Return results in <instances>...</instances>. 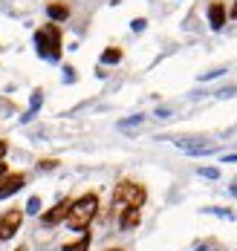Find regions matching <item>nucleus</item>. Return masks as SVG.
I'll list each match as a JSON object with an SVG mask.
<instances>
[{
  "label": "nucleus",
  "instance_id": "f257e3e1",
  "mask_svg": "<svg viewBox=\"0 0 237 251\" xmlns=\"http://www.w3.org/2000/svg\"><path fill=\"white\" fill-rule=\"evenodd\" d=\"M96 211H99V200H96V194H87V197H81L70 205V214H67V226L73 228V231H84V228L90 226V220L96 217Z\"/></svg>",
  "mask_w": 237,
  "mask_h": 251
},
{
  "label": "nucleus",
  "instance_id": "f03ea898",
  "mask_svg": "<svg viewBox=\"0 0 237 251\" xmlns=\"http://www.w3.org/2000/svg\"><path fill=\"white\" fill-rule=\"evenodd\" d=\"M35 44H38V52L50 61H58L61 58V32L55 24H47L44 29L35 32Z\"/></svg>",
  "mask_w": 237,
  "mask_h": 251
},
{
  "label": "nucleus",
  "instance_id": "7ed1b4c3",
  "mask_svg": "<svg viewBox=\"0 0 237 251\" xmlns=\"http://www.w3.org/2000/svg\"><path fill=\"white\" fill-rule=\"evenodd\" d=\"M148 200L145 188L136 185V182H119L116 191H113V202L119 208H142V202Z\"/></svg>",
  "mask_w": 237,
  "mask_h": 251
},
{
  "label": "nucleus",
  "instance_id": "20e7f679",
  "mask_svg": "<svg viewBox=\"0 0 237 251\" xmlns=\"http://www.w3.org/2000/svg\"><path fill=\"white\" fill-rule=\"evenodd\" d=\"M24 223V214L18 211V208H12V211H6L3 217H0V240H9L18 228Z\"/></svg>",
  "mask_w": 237,
  "mask_h": 251
},
{
  "label": "nucleus",
  "instance_id": "39448f33",
  "mask_svg": "<svg viewBox=\"0 0 237 251\" xmlns=\"http://www.w3.org/2000/svg\"><path fill=\"white\" fill-rule=\"evenodd\" d=\"M24 182H26L24 174H0V200L18 194V191L24 188Z\"/></svg>",
  "mask_w": 237,
  "mask_h": 251
},
{
  "label": "nucleus",
  "instance_id": "423d86ee",
  "mask_svg": "<svg viewBox=\"0 0 237 251\" xmlns=\"http://www.w3.org/2000/svg\"><path fill=\"white\" fill-rule=\"evenodd\" d=\"M70 205H73L70 200H61V202L53 208V211H47V214H44V226H58L61 220H67V214H70Z\"/></svg>",
  "mask_w": 237,
  "mask_h": 251
},
{
  "label": "nucleus",
  "instance_id": "0eeeda50",
  "mask_svg": "<svg viewBox=\"0 0 237 251\" xmlns=\"http://www.w3.org/2000/svg\"><path fill=\"white\" fill-rule=\"evenodd\" d=\"M139 208H122V217H119V226L122 231H133V228L139 226Z\"/></svg>",
  "mask_w": 237,
  "mask_h": 251
},
{
  "label": "nucleus",
  "instance_id": "6e6552de",
  "mask_svg": "<svg viewBox=\"0 0 237 251\" xmlns=\"http://www.w3.org/2000/svg\"><path fill=\"white\" fill-rule=\"evenodd\" d=\"M209 21L214 29H223V24H226V6L223 3H211L209 6Z\"/></svg>",
  "mask_w": 237,
  "mask_h": 251
},
{
  "label": "nucleus",
  "instance_id": "1a4fd4ad",
  "mask_svg": "<svg viewBox=\"0 0 237 251\" xmlns=\"http://www.w3.org/2000/svg\"><path fill=\"white\" fill-rule=\"evenodd\" d=\"M47 15H50L53 21H67V15H70V9H67L64 3H50V6H47Z\"/></svg>",
  "mask_w": 237,
  "mask_h": 251
},
{
  "label": "nucleus",
  "instance_id": "9d476101",
  "mask_svg": "<svg viewBox=\"0 0 237 251\" xmlns=\"http://www.w3.org/2000/svg\"><path fill=\"white\" fill-rule=\"evenodd\" d=\"M87 249H90V234H84L79 243H67L64 246V251H87Z\"/></svg>",
  "mask_w": 237,
  "mask_h": 251
},
{
  "label": "nucleus",
  "instance_id": "9b49d317",
  "mask_svg": "<svg viewBox=\"0 0 237 251\" xmlns=\"http://www.w3.org/2000/svg\"><path fill=\"white\" fill-rule=\"evenodd\" d=\"M102 61H105V64H116V61H122V52L119 50H107L105 55H102Z\"/></svg>",
  "mask_w": 237,
  "mask_h": 251
},
{
  "label": "nucleus",
  "instance_id": "f8f14e48",
  "mask_svg": "<svg viewBox=\"0 0 237 251\" xmlns=\"http://www.w3.org/2000/svg\"><path fill=\"white\" fill-rule=\"evenodd\" d=\"M26 208H29V214H38V208H41V200H38V197H32Z\"/></svg>",
  "mask_w": 237,
  "mask_h": 251
},
{
  "label": "nucleus",
  "instance_id": "ddd939ff",
  "mask_svg": "<svg viewBox=\"0 0 237 251\" xmlns=\"http://www.w3.org/2000/svg\"><path fill=\"white\" fill-rule=\"evenodd\" d=\"M200 174L209 176V179H214V176H217V171H214V168H206V171H200Z\"/></svg>",
  "mask_w": 237,
  "mask_h": 251
},
{
  "label": "nucleus",
  "instance_id": "4468645a",
  "mask_svg": "<svg viewBox=\"0 0 237 251\" xmlns=\"http://www.w3.org/2000/svg\"><path fill=\"white\" fill-rule=\"evenodd\" d=\"M3 153H6V142L0 139V159H3Z\"/></svg>",
  "mask_w": 237,
  "mask_h": 251
},
{
  "label": "nucleus",
  "instance_id": "2eb2a0df",
  "mask_svg": "<svg viewBox=\"0 0 237 251\" xmlns=\"http://www.w3.org/2000/svg\"><path fill=\"white\" fill-rule=\"evenodd\" d=\"M232 18H237V3H235V9H232Z\"/></svg>",
  "mask_w": 237,
  "mask_h": 251
},
{
  "label": "nucleus",
  "instance_id": "dca6fc26",
  "mask_svg": "<svg viewBox=\"0 0 237 251\" xmlns=\"http://www.w3.org/2000/svg\"><path fill=\"white\" fill-rule=\"evenodd\" d=\"M0 174H6V165H3V162H0Z\"/></svg>",
  "mask_w": 237,
  "mask_h": 251
},
{
  "label": "nucleus",
  "instance_id": "f3484780",
  "mask_svg": "<svg viewBox=\"0 0 237 251\" xmlns=\"http://www.w3.org/2000/svg\"><path fill=\"white\" fill-rule=\"evenodd\" d=\"M110 251H122V249H110Z\"/></svg>",
  "mask_w": 237,
  "mask_h": 251
},
{
  "label": "nucleus",
  "instance_id": "a211bd4d",
  "mask_svg": "<svg viewBox=\"0 0 237 251\" xmlns=\"http://www.w3.org/2000/svg\"><path fill=\"white\" fill-rule=\"evenodd\" d=\"M18 251H26V249H18Z\"/></svg>",
  "mask_w": 237,
  "mask_h": 251
}]
</instances>
